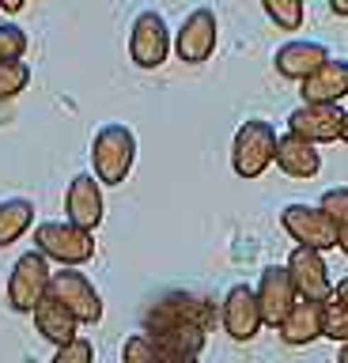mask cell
Returning a JSON list of instances; mask_svg holds the SVG:
<instances>
[{"label": "cell", "instance_id": "cell-20", "mask_svg": "<svg viewBox=\"0 0 348 363\" xmlns=\"http://www.w3.org/2000/svg\"><path fill=\"white\" fill-rule=\"evenodd\" d=\"M152 306L167 318H178V322H189V325H201V329H212V322H216L212 303L193 295V291H167L163 299H155Z\"/></svg>", "mask_w": 348, "mask_h": 363}, {"label": "cell", "instance_id": "cell-30", "mask_svg": "<svg viewBox=\"0 0 348 363\" xmlns=\"http://www.w3.org/2000/svg\"><path fill=\"white\" fill-rule=\"evenodd\" d=\"M330 11L341 16V19H348V0H330Z\"/></svg>", "mask_w": 348, "mask_h": 363}, {"label": "cell", "instance_id": "cell-18", "mask_svg": "<svg viewBox=\"0 0 348 363\" xmlns=\"http://www.w3.org/2000/svg\"><path fill=\"white\" fill-rule=\"evenodd\" d=\"M276 167L284 170L288 178H314L322 170V152L318 144L310 140H299V136H280V147H276Z\"/></svg>", "mask_w": 348, "mask_h": 363}, {"label": "cell", "instance_id": "cell-34", "mask_svg": "<svg viewBox=\"0 0 348 363\" xmlns=\"http://www.w3.org/2000/svg\"><path fill=\"white\" fill-rule=\"evenodd\" d=\"M341 140L348 144V113H344V136H341Z\"/></svg>", "mask_w": 348, "mask_h": 363}, {"label": "cell", "instance_id": "cell-3", "mask_svg": "<svg viewBox=\"0 0 348 363\" xmlns=\"http://www.w3.org/2000/svg\"><path fill=\"white\" fill-rule=\"evenodd\" d=\"M35 250H42L50 261H57L64 269H80L84 261L95 257V238L72 220H50L35 227Z\"/></svg>", "mask_w": 348, "mask_h": 363}, {"label": "cell", "instance_id": "cell-21", "mask_svg": "<svg viewBox=\"0 0 348 363\" xmlns=\"http://www.w3.org/2000/svg\"><path fill=\"white\" fill-rule=\"evenodd\" d=\"M121 363H197V359L163 348L159 340L148 337V333H133V337H125V345H121Z\"/></svg>", "mask_w": 348, "mask_h": 363}, {"label": "cell", "instance_id": "cell-5", "mask_svg": "<svg viewBox=\"0 0 348 363\" xmlns=\"http://www.w3.org/2000/svg\"><path fill=\"white\" fill-rule=\"evenodd\" d=\"M280 227L296 238L299 246H310V250H333L341 242V227H337L330 216H325L318 204H284V212H280Z\"/></svg>", "mask_w": 348, "mask_h": 363}, {"label": "cell", "instance_id": "cell-32", "mask_svg": "<svg viewBox=\"0 0 348 363\" xmlns=\"http://www.w3.org/2000/svg\"><path fill=\"white\" fill-rule=\"evenodd\" d=\"M337 246H341L344 254H348V227H341V242H337Z\"/></svg>", "mask_w": 348, "mask_h": 363}, {"label": "cell", "instance_id": "cell-22", "mask_svg": "<svg viewBox=\"0 0 348 363\" xmlns=\"http://www.w3.org/2000/svg\"><path fill=\"white\" fill-rule=\"evenodd\" d=\"M30 223H35V204H30L27 197L0 201V246H12Z\"/></svg>", "mask_w": 348, "mask_h": 363}, {"label": "cell", "instance_id": "cell-12", "mask_svg": "<svg viewBox=\"0 0 348 363\" xmlns=\"http://www.w3.org/2000/svg\"><path fill=\"white\" fill-rule=\"evenodd\" d=\"M257 303H262V318L265 325L280 329V322L288 318V311L299 303L296 280H291L288 265H265L262 280H257Z\"/></svg>", "mask_w": 348, "mask_h": 363}, {"label": "cell", "instance_id": "cell-2", "mask_svg": "<svg viewBox=\"0 0 348 363\" xmlns=\"http://www.w3.org/2000/svg\"><path fill=\"white\" fill-rule=\"evenodd\" d=\"M276 147H280V136L269 121L262 118H250L239 125L231 140V167L239 178H262L269 167L276 163Z\"/></svg>", "mask_w": 348, "mask_h": 363}, {"label": "cell", "instance_id": "cell-13", "mask_svg": "<svg viewBox=\"0 0 348 363\" xmlns=\"http://www.w3.org/2000/svg\"><path fill=\"white\" fill-rule=\"evenodd\" d=\"M144 333L155 337L163 348L178 352V356H193V359H201V348H205V340H208V329L178 322V318H167V314L155 311V306H148V314H144Z\"/></svg>", "mask_w": 348, "mask_h": 363}, {"label": "cell", "instance_id": "cell-16", "mask_svg": "<svg viewBox=\"0 0 348 363\" xmlns=\"http://www.w3.org/2000/svg\"><path fill=\"white\" fill-rule=\"evenodd\" d=\"M30 318H35V329L50 340V345L64 348V345H72V340H80V318H76L57 295H46Z\"/></svg>", "mask_w": 348, "mask_h": 363}, {"label": "cell", "instance_id": "cell-24", "mask_svg": "<svg viewBox=\"0 0 348 363\" xmlns=\"http://www.w3.org/2000/svg\"><path fill=\"white\" fill-rule=\"evenodd\" d=\"M27 84H30L27 61H0V102L16 99L19 91H27Z\"/></svg>", "mask_w": 348, "mask_h": 363}, {"label": "cell", "instance_id": "cell-4", "mask_svg": "<svg viewBox=\"0 0 348 363\" xmlns=\"http://www.w3.org/2000/svg\"><path fill=\"white\" fill-rule=\"evenodd\" d=\"M50 284H53L50 257L42 254V250L23 254L12 265V272H8V303H12V311L35 314V306L50 295Z\"/></svg>", "mask_w": 348, "mask_h": 363}, {"label": "cell", "instance_id": "cell-14", "mask_svg": "<svg viewBox=\"0 0 348 363\" xmlns=\"http://www.w3.org/2000/svg\"><path fill=\"white\" fill-rule=\"evenodd\" d=\"M64 212H69V220L76 227H84V231H95L99 223H103V182L95 174H76L69 182V193H64Z\"/></svg>", "mask_w": 348, "mask_h": 363}, {"label": "cell", "instance_id": "cell-1", "mask_svg": "<svg viewBox=\"0 0 348 363\" xmlns=\"http://www.w3.org/2000/svg\"><path fill=\"white\" fill-rule=\"evenodd\" d=\"M133 163H137V136H133L129 125H121V121L99 125V133L91 140L95 178L103 182V186H121V182L129 178Z\"/></svg>", "mask_w": 348, "mask_h": 363}, {"label": "cell", "instance_id": "cell-7", "mask_svg": "<svg viewBox=\"0 0 348 363\" xmlns=\"http://www.w3.org/2000/svg\"><path fill=\"white\" fill-rule=\"evenodd\" d=\"M129 57L137 68H159L171 57V27L159 11H140L129 30Z\"/></svg>", "mask_w": 348, "mask_h": 363}, {"label": "cell", "instance_id": "cell-19", "mask_svg": "<svg viewBox=\"0 0 348 363\" xmlns=\"http://www.w3.org/2000/svg\"><path fill=\"white\" fill-rule=\"evenodd\" d=\"M348 95V61L330 57L310 79H303V102H341Z\"/></svg>", "mask_w": 348, "mask_h": 363}, {"label": "cell", "instance_id": "cell-8", "mask_svg": "<svg viewBox=\"0 0 348 363\" xmlns=\"http://www.w3.org/2000/svg\"><path fill=\"white\" fill-rule=\"evenodd\" d=\"M216 38H220L216 11H212V8H193L182 19V27L174 30V53H178V61H186V65L208 61L212 50H216Z\"/></svg>", "mask_w": 348, "mask_h": 363}, {"label": "cell", "instance_id": "cell-31", "mask_svg": "<svg viewBox=\"0 0 348 363\" xmlns=\"http://www.w3.org/2000/svg\"><path fill=\"white\" fill-rule=\"evenodd\" d=\"M333 299L348 303V277H344V280H341V284H337V288H333Z\"/></svg>", "mask_w": 348, "mask_h": 363}, {"label": "cell", "instance_id": "cell-6", "mask_svg": "<svg viewBox=\"0 0 348 363\" xmlns=\"http://www.w3.org/2000/svg\"><path fill=\"white\" fill-rule=\"evenodd\" d=\"M344 113L341 102H303L288 113V133L310 144H333L344 136Z\"/></svg>", "mask_w": 348, "mask_h": 363}, {"label": "cell", "instance_id": "cell-25", "mask_svg": "<svg viewBox=\"0 0 348 363\" xmlns=\"http://www.w3.org/2000/svg\"><path fill=\"white\" fill-rule=\"evenodd\" d=\"M27 53V30L12 19H0V61H23Z\"/></svg>", "mask_w": 348, "mask_h": 363}, {"label": "cell", "instance_id": "cell-26", "mask_svg": "<svg viewBox=\"0 0 348 363\" xmlns=\"http://www.w3.org/2000/svg\"><path fill=\"white\" fill-rule=\"evenodd\" d=\"M325 337L337 345H348V303L330 299L325 303Z\"/></svg>", "mask_w": 348, "mask_h": 363}, {"label": "cell", "instance_id": "cell-28", "mask_svg": "<svg viewBox=\"0 0 348 363\" xmlns=\"http://www.w3.org/2000/svg\"><path fill=\"white\" fill-rule=\"evenodd\" d=\"M50 363H95V348H91V340H72V345H64L53 352V359Z\"/></svg>", "mask_w": 348, "mask_h": 363}, {"label": "cell", "instance_id": "cell-15", "mask_svg": "<svg viewBox=\"0 0 348 363\" xmlns=\"http://www.w3.org/2000/svg\"><path fill=\"white\" fill-rule=\"evenodd\" d=\"M325 61H330V50H325L322 42H310V38H291V42L280 45L276 57H273L276 72L284 79H299V84L310 79Z\"/></svg>", "mask_w": 348, "mask_h": 363}, {"label": "cell", "instance_id": "cell-33", "mask_svg": "<svg viewBox=\"0 0 348 363\" xmlns=\"http://www.w3.org/2000/svg\"><path fill=\"white\" fill-rule=\"evenodd\" d=\"M337 363H348V345H341V352H337Z\"/></svg>", "mask_w": 348, "mask_h": 363}, {"label": "cell", "instance_id": "cell-10", "mask_svg": "<svg viewBox=\"0 0 348 363\" xmlns=\"http://www.w3.org/2000/svg\"><path fill=\"white\" fill-rule=\"evenodd\" d=\"M50 295H57V299L80 318V325H95L99 318H103V299H99L95 284L87 280L80 269H57L53 272Z\"/></svg>", "mask_w": 348, "mask_h": 363}, {"label": "cell", "instance_id": "cell-9", "mask_svg": "<svg viewBox=\"0 0 348 363\" xmlns=\"http://www.w3.org/2000/svg\"><path fill=\"white\" fill-rule=\"evenodd\" d=\"M288 272H291V280H296L299 299H310V303H330L333 299L337 284L330 280V265H325L322 250L296 246L288 257Z\"/></svg>", "mask_w": 348, "mask_h": 363}, {"label": "cell", "instance_id": "cell-23", "mask_svg": "<svg viewBox=\"0 0 348 363\" xmlns=\"http://www.w3.org/2000/svg\"><path fill=\"white\" fill-rule=\"evenodd\" d=\"M262 8L280 30H299L303 27V0H262Z\"/></svg>", "mask_w": 348, "mask_h": 363}, {"label": "cell", "instance_id": "cell-29", "mask_svg": "<svg viewBox=\"0 0 348 363\" xmlns=\"http://www.w3.org/2000/svg\"><path fill=\"white\" fill-rule=\"evenodd\" d=\"M27 0H0V11H8V16H16V11H23Z\"/></svg>", "mask_w": 348, "mask_h": 363}, {"label": "cell", "instance_id": "cell-17", "mask_svg": "<svg viewBox=\"0 0 348 363\" xmlns=\"http://www.w3.org/2000/svg\"><path fill=\"white\" fill-rule=\"evenodd\" d=\"M318 337H325V303L299 299L288 311L284 322H280V340L299 348V345H310V340H318Z\"/></svg>", "mask_w": 348, "mask_h": 363}, {"label": "cell", "instance_id": "cell-27", "mask_svg": "<svg viewBox=\"0 0 348 363\" xmlns=\"http://www.w3.org/2000/svg\"><path fill=\"white\" fill-rule=\"evenodd\" d=\"M318 208L330 216L337 227H348V186H337V189H325Z\"/></svg>", "mask_w": 348, "mask_h": 363}, {"label": "cell", "instance_id": "cell-11", "mask_svg": "<svg viewBox=\"0 0 348 363\" xmlns=\"http://www.w3.org/2000/svg\"><path fill=\"white\" fill-rule=\"evenodd\" d=\"M220 322H223L231 340H254L257 329L265 325L262 303H257V288H250V284H235V288L223 295Z\"/></svg>", "mask_w": 348, "mask_h": 363}]
</instances>
